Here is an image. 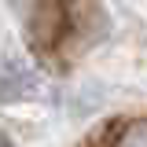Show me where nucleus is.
Returning a JSON list of instances; mask_svg holds the SVG:
<instances>
[{"label":"nucleus","mask_w":147,"mask_h":147,"mask_svg":"<svg viewBox=\"0 0 147 147\" xmlns=\"http://www.w3.org/2000/svg\"><path fill=\"white\" fill-rule=\"evenodd\" d=\"M70 30V7L66 0H37L33 18H30V40L37 52H55L59 40Z\"/></svg>","instance_id":"1"},{"label":"nucleus","mask_w":147,"mask_h":147,"mask_svg":"<svg viewBox=\"0 0 147 147\" xmlns=\"http://www.w3.org/2000/svg\"><path fill=\"white\" fill-rule=\"evenodd\" d=\"M107 140H114V144H147V118L132 121V125H114L107 132Z\"/></svg>","instance_id":"2"}]
</instances>
